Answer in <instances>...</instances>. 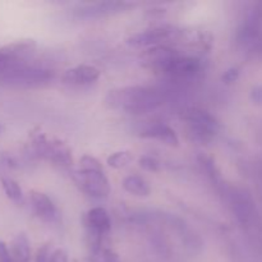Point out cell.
Here are the masks:
<instances>
[{
    "instance_id": "cell-14",
    "label": "cell",
    "mask_w": 262,
    "mask_h": 262,
    "mask_svg": "<svg viewBox=\"0 0 262 262\" xmlns=\"http://www.w3.org/2000/svg\"><path fill=\"white\" fill-rule=\"evenodd\" d=\"M141 137L158 140L160 142H163L164 145L171 146V147L179 146V138L177 136L176 130L171 129L169 125L163 124V123H159V124H154L151 127H148L147 129L141 133Z\"/></svg>"
},
{
    "instance_id": "cell-27",
    "label": "cell",
    "mask_w": 262,
    "mask_h": 262,
    "mask_svg": "<svg viewBox=\"0 0 262 262\" xmlns=\"http://www.w3.org/2000/svg\"><path fill=\"white\" fill-rule=\"evenodd\" d=\"M2 67H3V64H2V60H0V69H2Z\"/></svg>"
},
{
    "instance_id": "cell-13",
    "label": "cell",
    "mask_w": 262,
    "mask_h": 262,
    "mask_svg": "<svg viewBox=\"0 0 262 262\" xmlns=\"http://www.w3.org/2000/svg\"><path fill=\"white\" fill-rule=\"evenodd\" d=\"M178 55V53H176V50L168 48V46H154V48H148L147 50L143 51L141 54V59H142L143 63L148 64L151 68H155L158 71H160L161 67L166 63V61L170 60L171 58Z\"/></svg>"
},
{
    "instance_id": "cell-20",
    "label": "cell",
    "mask_w": 262,
    "mask_h": 262,
    "mask_svg": "<svg viewBox=\"0 0 262 262\" xmlns=\"http://www.w3.org/2000/svg\"><path fill=\"white\" fill-rule=\"evenodd\" d=\"M138 164H140L141 168L146 169L148 171H158L160 169V163L155 158H152V156H141L138 159Z\"/></svg>"
},
{
    "instance_id": "cell-19",
    "label": "cell",
    "mask_w": 262,
    "mask_h": 262,
    "mask_svg": "<svg viewBox=\"0 0 262 262\" xmlns=\"http://www.w3.org/2000/svg\"><path fill=\"white\" fill-rule=\"evenodd\" d=\"M81 170H97L102 171V165L96 158L91 155H83L79 160Z\"/></svg>"
},
{
    "instance_id": "cell-15",
    "label": "cell",
    "mask_w": 262,
    "mask_h": 262,
    "mask_svg": "<svg viewBox=\"0 0 262 262\" xmlns=\"http://www.w3.org/2000/svg\"><path fill=\"white\" fill-rule=\"evenodd\" d=\"M10 256L12 262H30L31 260V245L27 235L25 233H19L14 237L10 243Z\"/></svg>"
},
{
    "instance_id": "cell-5",
    "label": "cell",
    "mask_w": 262,
    "mask_h": 262,
    "mask_svg": "<svg viewBox=\"0 0 262 262\" xmlns=\"http://www.w3.org/2000/svg\"><path fill=\"white\" fill-rule=\"evenodd\" d=\"M37 48V43L32 38H23V40L13 41L0 48V60H2V69L15 64L23 63ZM0 69V71H2Z\"/></svg>"
},
{
    "instance_id": "cell-10",
    "label": "cell",
    "mask_w": 262,
    "mask_h": 262,
    "mask_svg": "<svg viewBox=\"0 0 262 262\" xmlns=\"http://www.w3.org/2000/svg\"><path fill=\"white\" fill-rule=\"evenodd\" d=\"M30 204L32 207L36 216L40 217L41 220L46 223H54L58 219L59 214L56 206L51 201L50 197L40 191H31L30 192Z\"/></svg>"
},
{
    "instance_id": "cell-11",
    "label": "cell",
    "mask_w": 262,
    "mask_h": 262,
    "mask_svg": "<svg viewBox=\"0 0 262 262\" xmlns=\"http://www.w3.org/2000/svg\"><path fill=\"white\" fill-rule=\"evenodd\" d=\"M101 72L94 66H87V64H81V66L73 67V68L66 71L61 79L64 83L77 84V86H84V84H91L99 79Z\"/></svg>"
},
{
    "instance_id": "cell-6",
    "label": "cell",
    "mask_w": 262,
    "mask_h": 262,
    "mask_svg": "<svg viewBox=\"0 0 262 262\" xmlns=\"http://www.w3.org/2000/svg\"><path fill=\"white\" fill-rule=\"evenodd\" d=\"M130 7H133V4L127 2H100L81 5L73 9L72 13L78 19H97V18L117 14Z\"/></svg>"
},
{
    "instance_id": "cell-17",
    "label": "cell",
    "mask_w": 262,
    "mask_h": 262,
    "mask_svg": "<svg viewBox=\"0 0 262 262\" xmlns=\"http://www.w3.org/2000/svg\"><path fill=\"white\" fill-rule=\"evenodd\" d=\"M2 186L8 199L12 200V201L15 202V204H20V202L23 201V192H22V188H20V186L18 184V182H15L14 179L12 178L3 177Z\"/></svg>"
},
{
    "instance_id": "cell-21",
    "label": "cell",
    "mask_w": 262,
    "mask_h": 262,
    "mask_svg": "<svg viewBox=\"0 0 262 262\" xmlns=\"http://www.w3.org/2000/svg\"><path fill=\"white\" fill-rule=\"evenodd\" d=\"M95 258H96V262H120L117 253L113 250H109V248H102V250L95 256Z\"/></svg>"
},
{
    "instance_id": "cell-7",
    "label": "cell",
    "mask_w": 262,
    "mask_h": 262,
    "mask_svg": "<svg viewBox=\"0 0 262 262\" xmlns=\"http://www.w3.org/2000/svg\"><path fill=\"white\" fill-rule=\"evenodd\" d=\"M178 33L179 31H177L176 28L170 26H163V27H155L136 33L128 38L127 42L133 48H154V46H159L164 41L176 38Z\"/></svg>"
},
{
    "instance_id": "cell-22",
    "label": "cell",
    "mask_w": 262,
    "mask_h": 262,
    "mask_svg": "<svg viewBox=\"0 0 262 262\" xmlns=\"http://www.w3.org/2000/svg\"><path fill=\"white\" fill-rule=\"evenodd\" d=\"M54 250H51V243H45V245L41 246L40 248L36 252V262H49V258H50L51 252Z\"/></svg>"
},
{
    "instance_id": "cell-9",
    "label": "cell",
    "mask_w": 262,
    "mask_h": 262,
    "mask_svg": "<svg viewBox=\"0 0 262 262\" xmlns=\"http://www.w3.org/2000/svg\"><path fill=\"white\" fill-rule=\"evenodd\" d=\"M36 156L46 159L53 163L63 166H69L73 164L72 150L66 142L60 140H46L38 148Z\"/></svg>"
},
{
    "instance_id": "cell-16",
    "label": "cell",
    "mask_w": 262,
    "mask_h": 262,
    "mask_svg": "<svg viewBox=\"0 0 262 262\" xmlns=\"http://www.w3.org/2000/svg\"><path fill=\"white\" fill-rule=\"evenodd\" d=\"M123 188L135 196L147 197L151 193L150 184L140 176H128L123 179Z\"/></svg>"
},
{
    "instance_id": "cell-12",
    "label": "cell",
    "mask_w": 262,
    "mask_h": 262,
    "mask_svg": "<svg viewBox=\"0 0 262 262\" xmlns=\"http://www.w3.org/2000/svg\"><path fill=\"white\" fill-rule=\"evenodd\" d=\"M87 233L105 237L112 229L110 215L104 207H94L86 214Z\"/></svg>"
},
{
    "instance_id": "cell-18",
    "label": "cell",
    "mask_w": 262,
    "mask_h": 262,
    "mask_svg": "<svg viewBox=\"0 0 262 262\" xmlns=\"http://www.w3.org/2000/svg\"><path fill=\"white\" fill-rule=\"evenodd\" d=\"M107 165L114 169H122L133 161V154L128 150L117 151L107 158Z\"/></svg>"
},
{
    "instance_id": "cell-8",
    "label": "cell",
    "mask_w": 262,
    "mask_h": 262,
    "mask_svg": "<svg viewBox=\"0 0 262 262\" xmlns=\"http://www.w3.org/2000/svg\"><path fill=\"white\" fill-rule=\"evenodd\" d=\"M200 69H201V63L199 59L192 56H181L178 54L166 61L159 72L176 78H189L196 76Z\"/></svg>"
},
{
    "instance_id": "cell-2",
    "label": "cell",
    "mask_w": 262,
    "mask_h": 262,
    "mask_svg": "<svg viewBox=\"0 0 262 262\" xmlns=\"http://www.w3.org/2000/svg\"><path fill=\"white\" fill-rule=\"evenodd\" d=\"M53 77V71L19 63L0 71V83L12 87H37L50 82Z\"/></svg>"
},
{
    "instance_id": "cell-26",
    "label": "cell",
    "mask_w": 262,
    "mask_h": 262,
    "mask_svg": "<svg viewBox=\"0 0 262 262\" xmlns=\"http://www.w3.org/2000/svg\"><path fill=\"white\" fill-rule=\"evenodd\" d=\"M3 130H4V127H3V124H2V123H0V135H2Z\"/></svg>"
},
{
    "instance_id": "cell-1",
    "label": "cell",
    "mask_w": 262,
    "mask_h": 262,
    "mask_svg": "<svg viewBox=\"0 0 262 262\" xmlns=\"http://www.w3.org/2000/svg\"><path fill=\"white\" fill-rule=\"evenodd\" d=\"M163 104L160 92L150 87L129 86L107 92L105 105L110 109L123 110L129 114H142L155 110Z\"/></svg>"
},
{
    "instance_id": "cell-4",
    "label": "cell",
    "mask_w": 262,
    "mask_h": 262,
    "mask_svg": "<svg viewBox=\"0 0 262 262\" xmlns=\"http://www.w3.org/2000/svg\"><path fill=\"white\" fill-rule=\"evenodd\" d=\"M77 184L87 194L96 199H105L110 194V183L104 171L77 170L74 173Z\"/></svg>"
},
{
    "instance_id": "cell-25",
    "label": "cell",
    "mask_w": 262,
    "mask_h": 262,
    "mask_svg": "<svg viewBox=\"0 0 262 262\" xmlns=\"http://www.w3.org/2000/svg\"><path fill=\"white\" fill-rule=\"evenodd\" d=\"M0 262H12L9 247L3 241H0Z\"/></svg>"
},
{
    "instance_id": "cell-23",
    "label": "cell",
    "mask_w": 262,
    "mask_h": 262,
    "mask_svg": "<svg viewBox=\"0 0 262 262\" xmlns=\"http://www.w3.org/2000/svg\"><path fill=\"white\" fill-rule=\"evenodd\" d=\"M49 262H68V253L63 248H56L51 252Z\"/></svg>"
},
{
    "instance_id": "cell-3",
    "label": "cell",
    "mask_w": 262,
    "mask_h": 262,
    "mask_svg": "<svg viewBox=\"0 0 262 262\" xmlns=\"http://www.w3.org/2000/svg\"><path fill=\"white\" fill-rule=\"evenodd\" d=\"M189 127V133L194 140L207 142L220 129V124L214 115L202 109H189L184 115Z\"/></svg>"
},
{
    "instance_id": "cell-24",
    "label": "cell",
    "mask_w": 262,
    "mask_h": 262,
    "mask_svg": "<svg viewBox=\"0 0 262 262\" xmlns=\"http://www.w3.org/2000/svg\"><path fill=\"white\" fill-rule=\"evenodd\" d=\"M238 77H239V69L230 68V69H228L224 74H223L222 79L225 82V83L229 84V83H233V82L237 81Z\"/></svg>"
}]
</instances>
